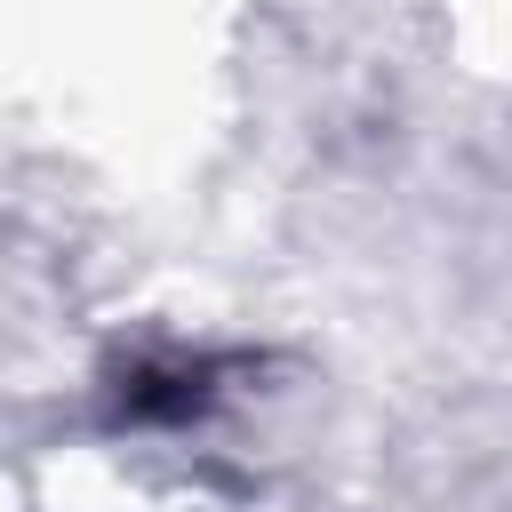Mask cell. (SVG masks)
I'll return each instance as SVG.
<instances>
[{"label":"cell","mask_w":512,"mask_h":512,"mask_svg":"<svg viewBox=\"0 0 512 512\" xmlns=\"http://www.w3.org/2000/svg\"><path fill=\"white\" fill-rule=\"evenodd\" d=\"M224 376H232V360L224 352H144V360H128L120 376H112V424H136V432H176V424H192V416H208L216 408V392H224Z\"/></svg>","instance_id":"1"}]
</instances>
